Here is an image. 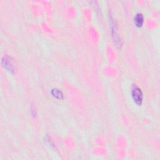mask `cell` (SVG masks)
Instances as JSON below:
<instances>
[{
	"label": "cell",
	"mask_w": 160,
	"mask_h": 160,
	"mask_svg": "<svg viewBox=\"0 0 160 160\" xmlns=\"http://www.w3.org/2000/svg\"><path fill=\"white\" fill-rule=\"evenodd\" d=\"M51 93L52 96H54V98H56L57 99H61L64 98V95H63L62 92L58 88H52L51 90Z\"/></svg>",
	"instance_id": "cell-5"
},
{
	"label": "cell",
	"mask_w": 160,
	"mask_h": 160,
	"mask_svg": "<svg viewBox=\"0 0 160 160\" xmlns=\"http://www.w3.org/2000/svg\"><path fill=\"white\" fill-rule=\"evenodd\" d=\"M1 63L2 66L6 69L8 71L12 72L14 71V66L11 58L7 56H4L2 58Z\"/></svg>",
	"instance_id": "cell-3"
},
{
	"label": "cell",
	"mask_w": 160,
	"mask_h": 160,
	"mask_svg": "<svg viewBox=\"0 0 160 160\" xmlns=\"http://www.w3.org/2000/svg\"><path fill=\"white\" fill-rule=\"evenodd\" d=\"M110 26H111V33L112 35V37L117 44V46H119V44H121L120 43V40L119 38V36L117 34V28H116V25L112 18V16L110 17Z\"/></svg>",
	"instance_id": "cell-2"
},
{
	"label": "cell",
	"mask_w": 160,
	"mask_h": 160,
	"mask_svg": "<svg viewBox=\"0 0 160 160\" xmlns=\"http://www.w3.org/2000/svg\"><path fill=\"white\" fill-rule=\"evenodd\" d=\"M131 96L134 102L138 106H140L142 103L143 101V93L140 88L136 84H133L131 87Z\"/></svg>",
	"instance_id": "cell-1"
},
{
	"label": "cell",
	"mask_w": 160,
	"mask_h": 160,
	"mask_svg": "<svg viewBox=\"0 0 160 160\" xmlns=\"http://www.w3.org/2000/svg\"><path fill=\"white\" fill-rule=\"evenodd\" d=\"M144 18L142 13L138 12L135 14L134 17V22L136 27L138 28L142 27L144 24Z\"/></svg>",
	"instance_id": "cell-4"
}]
</instances>
